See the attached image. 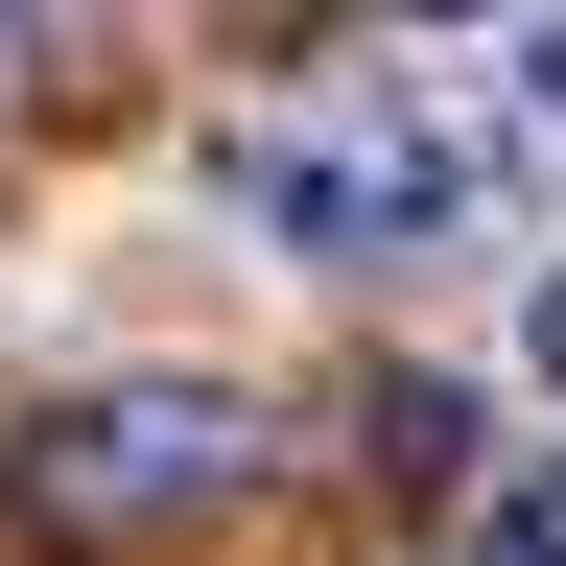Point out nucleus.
Segmentation results:
<instances>
[{
  "instance_id": "3",
  "label": "nucleus",
  "mask_w": 566,
  "mask_h": 566,
  "mask_svg": "<svg viewBox=\"0 0 566 566\" xmlns=\"http://www.w3.org/2000/svg\"><path fill=\"white\" fill-rule=\"evenodd\" d=\"M354 449H378V495H449V449H472V401H449V378H378V401H354Z\"/></svg>"
},
{
  "instance_id": "6",
  "label": "nucleus",
  "mask_w": 566,
  "mask_h": 566,
  "mask_svg": "<svg viewBox=\"0 0 566 566\" xmlns=\"http://www.w3.org/2000/svg\"><path fill=\"white\" fill-rule=\"evenodd\" d=\"M520 118L566 142V0H543V24H520Z\"/></svg>"
},
{
  "instance_id": "5",
  "label": "nucleus",
  "mask_w": 566,
  "mask_h": 566,
  "mask_svg": "<svg viewBox=\"0 0 566 566\" xmlns=\"http://www.w3.org/2000/svg\"><path fill=\"white\" fill-rule=\"evenodd\" d=\"M520 378H543V401H566V260H543V283H520Z\"/></svg>"
},
{
  "instance_id": "2",
  "label": "nucleus",
  "mask_w": 566,
  "mask_h": 566,
  "mask_svg": "<svg viewBox=\"0 0 566 566\" xmlns=\"http://www.w3.org/2000/svg\"><path fill=\"white\" fill-rule=\"evenodd\" d=\"M237 472H260V424L212 378H95V401L24 424V495H48V520H212Z\"/></svg>"
},
{
  "instance_id": "1",
  "label": "nucleus",
  "mask_w": 566,
  "mask_h": 566,
  "mask_svg": "<svg viewBox=\"0 0 566 566\" xmlns=\"http://www.w3.org/2000/svg\"><path fill=\"white\" fill-rule=\"evenodd\" d=\"M212 189H237L283 260H449V237H495V189H520V118H472L449 71H307V95L212 118Z\"/></svg>"
},
{
  "instance_id": "7",
  "label": "nucleus",
  "mask_w": 566,
  "mask_h": 566,
  "mask_svg": "<svg viewBox=\"0 0 566 566\" xmlns=\"http://www.w3.org/2000/svg\"><path fill=\"white\" fill-rule=\"evenodd\" d=\"M0 71H24V0H0Z\"/></svg>"
},
{
  "instance_id": "4",
  "label": "nucleus",
  "mask_w": 566,
  "mask_h": 566,
  "mask_svg": "<svg viewBox=\"0 0 566 566\" xmlns=\"http://www.w3.org/2000/svg\"><path fill=\"white\" fill-rule=\"evenodd\" d=\"M472 566H566V472H520V495H495V520H472Z\"/></svg>"
},
{
  "instance_id": "8",
  "label": "nucleus",
  "mask_w": 566,
  "mask_h": 566,
  "mask_svg": "<svg viewBox=\"0 0 566 566\" xmlns=\"http://www.w3.org/2000/svg\"><path fill=\"white\" fill-rule=\"evenodd\" d=\"M24 24H48V0H24Z\"/></svg>"
}]
</instances>
